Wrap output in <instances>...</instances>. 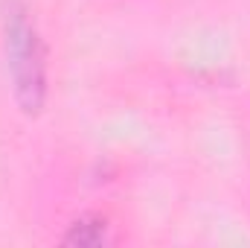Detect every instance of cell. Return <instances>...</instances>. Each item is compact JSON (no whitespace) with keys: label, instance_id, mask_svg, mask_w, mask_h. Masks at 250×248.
Listing matches in <instances>:
<instances>
[{"label":"cell","instance_id":"6da1fadb","mask_svg":"<svg viewBox=\"0 0 250 248\" xmlns=\"http://www.w3.org/2000/svg\"><path fill=\"white\" fill-rule=\"evenodd\" d=\"M3 32H6V59L15 82L12 85L15 99L26 114H35L41 111L47 97V56H44V41L21 0H12L6 6Z\"/></svg>","mask_w":250,"mask_h":248},{"label":"cell","instance_id":"7a4b0ae2","mask_svg":"<svg viewBox=\"0 0 250 248\" xmlns=\"http://www.w3.org/2000/svg\"><path fill=\"white\" fill-rule=\"evenodd\" d=\"M108 240L105 234V222L102 219H79L70 225L64 243L67 246H102Z\"/></svg>","mask_w":250,"mask_h":248}]
</instances>
